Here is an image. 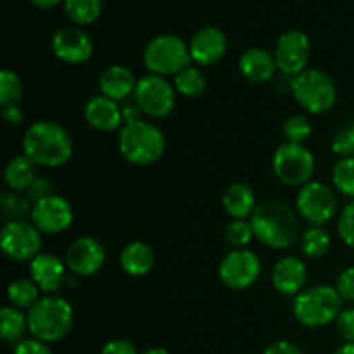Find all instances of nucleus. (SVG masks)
<instances>
[{
    "mask_svg": "<svg viewBox=\"0 0 354 354\" xmlns=\"http://www.w3.org/2000/svg\"><path fill=\"white\" fill-rule=\"evenodd\" d=\"M337 334L344 342H354V308H346L335 320Z\"/></svg>",
    "mask_w": 354,
    "mask_h": 354,
    "instance_id": "obj_38",
    "label": "nucleus"
},
{
    "mask_svg": "<svg viewBox=\"0 0 354 354\" xmlns=\"http://www.w3.org/2000/svg\"><path fill=\"white\" fill-rule=\"evenodd\" d=\"M241 71L249 82L252 83H265L275 76L277 73V61L275 55L270 54L265 48H249L241 55Z\"/></svg>",
    "mask_w": 354,
    "mask_h": 354,
    "instance_id": "obj_22",
    "label": "nucleus"
},
{
    "mask_svg": "<svg viewBox=\"0 0 354 354\" xmlns=\"http://www.w3.org/2000/svg\"><path fill=\"white\" fill-rule=\"evenodd\" d=\"M120 265L130 277H144L154 266V252L145 242H131L121 251Z\"/></svg>",
    "mask_w": 354,
    "mask_h": 354,
    "instance_id": "obj_24",
    "label": "nucleus"
},
{
    "mask_svg": "<svg viewBox=\"0 0 354 354\" xmlns=\"http://www.w3.org/2000/svg\"><path fill=\"white\" fill-rule=\"evenodd\" d=\"M332 182L341 194L354 197V158H342L332 169Z\"/></svg>",
    "mask_w": 354,
    "mask_h": 354,
    "instance_id": "obj_33",
    "label": "nucleus"
},
{
    "mask_svg": "<svg viewBox=\"0 0 354 354\" xmlns=\"http://www.w3.org/2000/svg\"><path fill=\"white\" fill-rule=\"evenodd\" d=\"M2 118L7 124H10V127H16V124H19L21 121L24 120V113H23V109L19 107V104H16V106L3 107Z\"/></svg>",
    "mask_w": 354,
    "mask_h": 354,
    "instance_id": "obj_44",
    "label": "nucleus"
},
{
    "mask_svg": "<svg viewBox=\"0 0 354 354\" xmlns=\"http://www.w3.org/2000/svg\"><path fill=\"white\" fill-rule=\"evenodd\" d=\"M40 292L41 290L31 279L12 280L9 283V289H7L9 301L12 303V306L19 308V310H31L41 299Z\"/></svg>",
    "mask_w": 354,
    "mask_h": 354,
    "instance_id": "obj_27",
    "label": "nucleus"
},
{
    "mask_svg": "<svg viewBox=\"0 0 354 354\" xmlns=\"http://www.w3.org/2000/svg\"><path fill=\"white\" fill-rule=\"evenodd\" d=\"M23 99V82L10 69L0 71V104L3 107L16 106Z\"/></svg>",
    "mask_w": 354,
    "mask_h": 354,
    "instance_id": "obj_32",
    "label": "nucleus"
},
{
    "mask_svg": "<svg viewBox=\"0 0 354 354\" xmlns=\"http://www.w3.org/2000/svg\"><path fill=\"white\" fill-rule=\"evenodd\" d=\"M254 237L270 249H287L299 235V223L294 211L282 201L259 204L251 216Z\"/></svg>",
    "mask_w": 354,
    "mask_h": 354,
    "instance_id": "obj_2",
    "label": "nucleus"
},
{
    "mask_svg": "<svg viewBox=\"0 0 354 354\" xmlns=\"http://www.w3.org/2000/svg\"><path fill=\"white\" fill-rule=\"evenodd\" d=\"M28 330V317L16 306H6L0 311V335L3 342L16 348L24 341V334Z\"/></svg>",
    "mask_w": 354,
    "mask_h": 354,
    "instance_id": "obj_26",
    "label": "nucleus"
},
{
    "mask_svg": "<svg viewBox=\"0 0 354 354\" xmlns=\"http://www.w3.org/2000/svg\"><path fill=\"white\" fill-rule=\"evenodd\" d=\"M263 354H304L301 348L289 341H275L263 351Z\"/></svg>",
    "mask_w": 354,
    "mask_h": 354,
    "instance_id": "obj_43",
    "label": "nucleus"
},
{
    "mask_svg": "<svg viewBox=\"0 0 354 354\" xmlns=\"http://www.w3.org/2000/svg\"><path fill=\"white\" fill-rule=\"evenodd\" d=\"M99 88L102 95L109 97L113 100H124L128 95L135 93L137 88V80L133 73L121 64L107 66L99 76Z\"/></svg>",
    "mask_w": 354,
    "mask_h": 354,
    "instance_id": "obj_21",
    "label": "nucleus"
},
{
    "mask_svg": "<svg viewBox=\"0 0 354 354\" xmlns=\"http://www.w3.org/2000/svg\"><path fill=\"white\" fill-rule=\"evenodd\" d=\"M190 57L189 45L176 35H159L152 38L144 48V64L151 75L176 76L180 71L189 68Z\"/></svg>",
    "mask_w": 354,
    "mask_h": 354,
    "instance_id": "obj_7",
    "label": "nucleus"
},
{
    "mask_svg": "<svg viewBox=\"0 0 354 354\" xmlns=\"http://www.w3.org/2000/svg\"><path fill=\"white\" fill-rule=\"evenodd\" d=\"M86 123L99 131H113L123 123V111L116 100L106 95H95L88 99L83 109Z\"/></svg>",
    "mask_w": 354,
    "mask_h": 354,
    "instance_id": "obj_20",
    "label": "nucleus"
},
{
    "mask_svg": "<svg viewBox=\"0 0 354 354\" xmlns=\"http://www.w3.org/2000/svg\"><path fill=\"white\" fill-rule=\"evenodd\" d=\"M218 275L228 289H249L261 275V261L249 249H234L223 258Z\"/></svg>",
    "mask_w": 354,
    "mask_h": 354,
    "instance_id": "obj_12",
    "label": "nucleus"
},
{
    "mask_svg": "<svg viewBox=\"0 0 354 354\" xmlns=\"http://www.w3.org/2000/svg\"><path fill=\"white\" fill-rule=\"evenodd\" d=\"M190 57L199 66L216 64L227 52V37L214 26L201 28L189 44Z\"/></svg>",
    "mask_w": 354,
    "mask_h": 354,
    "instance_id": "obj_17",
    "label": "nucleus"
},
{
    "mask_svg": "<svg viewBox=\"0 0 354 354\" xmlns=\"http://www.w3.org/2000/svg\"><path fill=\"white\" fill-rule=\"evenodd\" d=\"M342 311V297L332 286H317L297 294L292 313L304 327H325L337 320Z\"/></svg>",
    "mask_w": 354,
    "mask_h": 354,
    "instance_id": "obj_5",
    "label": "nucleus"
},
{
    "mask_svg": "<svg viewBox=\"0 0 354 354\" xmlns=\"http://www.w3.org/2000/svg\"><path fill=\"white\" fill-rule=\"evenodd\" d=\"M52 52L68 64H82L93 54V41L80 26H64L52 37Z\"/></svg>",
    "mask_w": 354,
    "mask_h": 354,
    "instance_id": "obj_16",
    "label": "nucleus"
},
{
    "mask_svg": "<svg viewBox=\"0 0 354 354\" xmlns=\"http://www.w3.org/2000/svg\"><path fill=\"white\" fill-rule=\"evenodd\" d=\"M106 261V249L97 239L80 237L66 251V266L76 277H92Z\"/></svg>",
    "mask_w": 354,
    "mask_h": 354,
    "instance_id": "obj_15",
    "label": "nucleus"
},
{
    "mask_svg": "<svg viewBox=\"0 0 354 354\" xmlns=\"http://www.w3.org/2000/svg\"><path fill=\"white\" fill-rule=\"evenodd\" d=\"M135 104L140 111L154 120L166 118L175 107V88L165 76L145 75L137 82Z\"/></svg>",
    "mask_w": 354,
    "mask_h": 354,
    "instance_id": "obj_9",
    "label": "nucleus"
},
{
    "mask_svg": "<svg viewBox=\"0 0 354 354\" xmlns=\"http://www.w3.org/2000/svg\"><path fill=\"white\" fill-rule=\"evenodd\" d=\"M221 204L234 220H245V218L252 216L254 209L258 207L254 192L245 183H232L223 192Z\"/></svg>",
    "mask_w": 354,
    "mask_h": 354,
    "instance_id": "obj_23",
    "label": "nucleus"
},
{
    "mask_svg": "<svg viewBox=\"0 0 354 354\" xmlns=\"http://www.w3.org/2000/svg\"><path fill=\"white\" fill-rule=\"evenodd\" d=\"M33 206L30 204V199L21 196L19 192H6L0 199V213L6 223L9 221H21L31 214Z\"/></svg>",
    "mask_w": 354,
    "mask_h": 354,
    "instance_id": "obj_31",
    "label": "nucleus"
},
{
    "mask_svg": "<svg viewBox=\"0 0 354 354\" xmlns=\"http://www.w3.org/2000/svg\"><path fill=\"white\" fill-rule=\"evenodd\" d=\"M41 232L28 221H9L0 234V245L7 258L14 261H31L40 254Z\"/></svg>",
    "mask_w": 354,
    "mask_h": 354,
    "instance_id": "obj_11",
    "label": "nucleus"
},
{
    "mask_svg": "<svg viewBox=\"0 0 354 354\" xmlns=\"http://www.w3.org/2000/svg\"><path fill=\"white\" fill-rule=\"evenodd\" d=\"M118 147L121 156L131 165L149 166L161 158L166 140L162 131L156 124L140 120L121 128Z\"/></svg>",
    "mask_w": 354,
    "mask_h": 354,
    "instance_id": "obj_4",
    "label": "nucleus"
},
{
    "mask_svg": "<svg viewBox=\"0 0 354 354\" xmlns=\"http://www.w3.org/2000/svg\"><path fill=\"white\" fill-rule=\"evenodd\" d=\"M273 171L286 185L303 187L311 182L315 173V158L304 144L286 142L273 154Z\"/></svg>",
    "mask_w": 354,
    "mask_h": 354,
    "instance_id": "obj_8",
    "label": "nucleus"
},
{
    "mask_svg": "<svg viewBox=\"0 0 354 354\" xmlns=\"http://www.w3.org/2000/svg\"><path fill=\"white\" fill-rule=\"evenodd\" d=\"M30 216L41 234H61L73 223V207L64 197L54 194L35 203Z\"/></svg>",
    "mask_w": 354,
    "mask_h": 354,
    "instance_id": "obj_14",
    "label": "nucleus"
},
{
    "mask_svg": "<svg viewBox=\"0 0 354 354\" xmlns=\"http://www.w3.org/2000/svg\"><path fill=\"white\" fill-rule=\"evenodd\" d=\"M104 0H64V10L76 26L92 24L102 12Z\"/></svg>",
    "mask_w": 354,
    "mask_h": 354,
    "instance_id": "obj_28",
    "label": "nucleus"
},
{
    "mask_svg": "<svg viewBox=\"0 0 354 354\" xmlns=\"http://www.w3.org/2000/svg\"><path fill=\"white\" fill-rule=\"evenodd\" d=\"M35 7H40V9H50V7L57 6L59 2H64V0H30Z\"/></svg>",
    "mask_w": 354,
    "mask_h": 354,
    "instance_id": "obj_46",
    "label": "nucleus"
},
{
    "mask_svg": "<svg viewBox=\"0 0 354 354\" xmlns=\"http://www.w3.org/2000/svg\"><path fill=\"white\" fill-rule=\"evenodd\" d=\"M335 289H337L339 296L342 297V301L354 303V266L344 270V272L337 277Z\"/></svg>",
    "mask_w": 354,
    "mask_h": 354,
    "instance_id": "obj_40",
    "label": "nucleus"
},
{
    "mask_svg": "<svg viewBox=\"0 0 354 354\" xmlns=\"http://www.w3.org/2000/svg\"><path fill=\"white\" fill-rule=\"evenodd\" d=\"M123 111V121L124 123H135V121H140V107L137 104H124V107H121Z\"/></svg>",
    "mask_w": 354,
    "mask_h": 354,
    "instance_id": "obj_45",
    "label": "nucleus"
},
{
    "mask_svg": "<svg viewBox=\"0 0 354 354\" xmlns=\"http://www.w3.org/2000/svg\"><path fill=\"white\" fill-rule=\"evenodd\" d=\"M334 354H354V342H344L341 348L335 349Z\"/></svg>",
    "mask_w": 354,
    "mask_h": 354,
    "instance_id": "obj_47",
    "label": "nucleus"
},
{
    "mask_svg": "<svg viewBox=\"0 0 354 354\" xmlns=\"http://www.w3.org/2000/svg\"><path fill=\"white\" fill-rule=\"evenodd\" d=\"M23 152L41 168H59L73 154L68 130L55 121H35L23 137Z\"/></svg>",
    "mask_w": 354,
    "mask_h": 354,
    "instance_id": "obj_1",
    "label": "nucleus"
},
{
    "mask_svg": "<svg viewBox=\"0 0 354 354\" xmlns=\"http://www.w3.org/2000/svg\"><path fill=\"white\" fill-rule=\"evenodd\" d=\"M277 68L282 75L294 78L306 69L311 55V44L306 33L299 30L286 31L279 38L275 47Z\"/></svg>",
    "mask_w": 354,
    "mask_h": 354,
    "instance_id": "obj_13",
    "label": "nucleus"
},
{
    "mask_svg": "<svg viewBox=\"0 0 354 354\" xmlns=\"http://www.w3.org/2000/svg\"><path fill=\"white\" fill-rule=\"evenodd\" d=\"M66 268L68 266L54 254L40 252L37 258L30 261V275L31 280L38 286V289L45 294H54L64 286L66 282Z\"/></svg>",
    "mask_w": 354,
    "mask_h": 354,
    "instance_id": "obj_18",
    "label": "nucleus"
},
{
    "mask_svg": "<svg viewBox=\"0 0 354 354\" xmlns=\"http://www.w3.org/2000/svg\"><path fill=\"white\" fill-rule=\"evenodd\" d=\"M35 162L26 156H16L10 159L3 169V182L12 192H26L31 183L37 180Z\"/></svg>",
    "mask_w": 354,
    "mask_h": 354,
    "instance_id": "obj_25",
    "label": "nucleus"
},
{
    "mask_svg": "<svg viewBox=\"0 0 354 354\" xmlns=\"http://www.w3.org/2000/svg\"><path fill=\"white\" fill-rule=\"evenodd\" d=\"M297 213L311 225L324 227L335 216L337 199L330 187L320 182H310L299 189L296 196Z\"/></svg>",
    "mask_w": 354,
    "mask_h": 354,
    "instance_id": "obj_10",
    "label": "nucleus"
},
{
    "mask_svg": "<svg viewBox=\"0 0 354 354\" xmlns=\"http://www.w3.org/2000/svg\"><path fill=\"white\" fill-rule=\"evenodd\" d=\"M140 354H171V353L165 348H151V349H145V351Z\"/></svg>",
    "mask_w": 354,
    "mask_h": 354,
    "instance_id": "obj_48",
    "label": "nucleus"
},
{
    "mask_svg": "<svg viewBox=\"0 0 354 354\" xmlns=\"http://www.w3.org/2000/svg\"><path fill=\"white\" fill-rule=\"evenodd\" d=\"M332 239L327 230L322 227H311L301 237V251L311 259H318L325 256L330 249Z\"/></svg>",
    "mask_w": 354,
    "mask_h": 354,
    "instance_id": "obj_29",
    "label": "nucleus"
},
{
    "mask_svg": "<svg viewBox=\"0 0 354 354\" xmlns=\"http://www.w3.org/2000/svg\"><path fill=\"white\" fill-rule=\"evenodd\" d=\"M308 279V270L304 261L294 256L282 258L272 272V283L277 292L283 296H297L303 292V287Z\"/></svg>",
    "mask_w": 354,
    "mask_h": 354,
    "instance_id": "obj_19",
    "label": "nucleus"
},
{
    "mask_svg": "<svg viewBox=\"0 0 354 354\" xmlns=\"http://www.w3.org/2000/svg\"><path fill=\"white\" fill-rule=\"evenodd\" d=\"M225 237H227L228 244L234 245V248H245V245L252 241V237H254V230H252L251 221L234 220L227 227Z\"/></svg>",
    "mask_w": 354,
    "mask_h": 354,
    "instance_id": "obj_35",
    "label": "nucleus"
},
{
    "mask_svg": "<svg viewBox=\"0 0 354 354\" xmlns=\"http://www.w3.org/2000/svg\"><path fill=\"white\" fill-rule=\"evenodd\" d=\"M175 90L183 97H199L206 90V76L194 66H189L175 76Z\"/></svg>",
    "mask_w": 354,
    "mask_h": 354,
    "instance_id": "obj_30",
    "label": "nucleus"
},
{
    "mask_svg": "<svg viewBox=\"0 0 354 354\" xmlns=\"http://www.w3.org/2000/svg\"><path fill=\"white\" fill-rule=\"evenodd\" d=\"M290 92L301 107L313 114H324L334 107L337 88L330 76L320 69H304L290 78Z\"/></svg>",
    "mask_w": 354,
    "mask_h": 354,
    "instance_id": "obj_6",
    "label": "nucleus"
},
{
    "mask_svg": "<svg viewBox=\"0 0 354 354\" xmlns=\"http://www.w3.org/2000/svg\"><path fill=\"white\" fill-rule=\"evenodd\" d=\"M75 320L73 306L61 296H45L28 310V330L41 342H57L69 334Z\"/></svg>",
    "mask_w": 354,
    "mask_h": 354,
    "instance_id": "obj_3",
    "label": "nucleus"
},
{
    "mask_svg": "<svg viewBox=\"0 0 354 354\" xmlns=\"http://www.w3.org/2000/svg\"><path fill=\"white\" fill-rule=\"evenodd\" d=\"M311 133H313V127H311L310 120L301 114H292L283 123V135H286L287 142L304 144L311 137Z\"/></svg>",
    "mask_w": 354,
    "mask_h": 354,
    "instance_id": "obj_34",
    "label": "nucleus"
},
{
    "mask_svg": "<svg viewBox=\"0 0 354 354\" xmlns=\"http://www.w3.org/2000/svg\"><path fill=\"white\" fill-rule=\"evenodd\" d=\"M14 354H54L48 348L47 342H41L38 339H24L23 342L14 348Z\"/></svg>",
    "mask_w": 354,
    "mask_h": 354,
    "instance_id": "obj_41",
    "label": "nucleus"
},
{
    "mask_svg": "<svg viewBox=\"0 0 354 354\" xmlns=\"http://www.w3.org/2000/svg\"><path fill=\"white\" fill-rule=\"evenodd\" d=\"M100 354H138L137 348L127 339H113L106 342Z\"/></svg>",
    "mask_w": 354,
    "mask_h": 354,
    "instance_id": "obj_42",
    "label": "nucleus"
},
{
    "mask_svg": "<svg viewBox=\"0 0 354 354\" xmlns=\"http://www.w3.org/2000/svg\"><path fill=\"white\" fill-rule=\"evenodd\" d=\"M337 232L342 242L354 249V201L342 209L337 221Z\"/></svg>",
    "mask_w": 354,
    "mask_h": 354,
    "instance_id": "obj_37",
    "label": "nucleus"
},
{
    "mask_svg": "<svg viewBox=\"0 0 354 354\" xmlns=\"http://www.w3.org/2000/svg\"><path fill=\"white\" fill-rule=\"evenodd\" d=\"M50 196H54V185H52L50 180L45 178V176H37V180H35L30 185V189L26 190V197L30 201H35V203Z\"/></svg>",
    "mask_w": 354,
    "mask_h": 354,
    "instance_id": "obj_39",
    "label": "nucleus"
},
{
    "mask_svg": "<svg viewBox=\"0 0 354 354\" xmlns=\"http://www.w3.org/2000/svg\"><path fill=\"white\" fill-rule=\"evenodd\" d=\"M332 151L339 158H354V124L339 131L332 140Z\"/></svg>",
    "mask_w": 354,
    "mask_h": 354,
    "instance_id": "obj_36",
    "label": "nucleus"
}]
</instances>
